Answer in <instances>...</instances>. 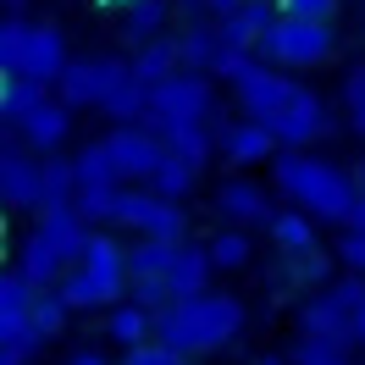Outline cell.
<instances>
[{
  "mask_svg": "<svg viewBox=\"0 0 365 365\" xmlns=\"http://www.w3.org/2000/svg\"><path fill=\"white\" fill-rule=\"evenodd\" d=\"M100 6H122V11H128V6H138V0H100Z\"/></svg>",
  "mask_w": 365,
  "mask_h": 365,
  "instance_id": "44",
  "label": "cell"
},
{
  "mask_svg": "<svg viewBox=\"0 0 365 365\" xmlns=\"http://www.w3.org/2000/svg\"><path fill=\"white\" fill-rule=\"evenodd\" d=\"M56 205H78V166L61 155L45 160V210H56Z\"/></svg>",
  "mask_w": 365,
  "mask_h": 365,
  "instance_id": "29",
  "label": "cell"
},
{
  "mask_svg": "<svg viewBox=\"0 0 365 365\" xmlns=\"http://www.w3.org/2000/svg\"><path fill=\"white\" fill-rule=\"evenodd\" d=\"M72 67L61 28L28 23V17H6L0 23V72L6 78H34V83H61V72Z\"/></svg>",
  "mask_w": 365,
  "mask_h": 365,
  "instance_id": "4",
  "label": "cell"
},
{
  "mask_svg": "<svg viewBox=\"0 0 365 365\" xmlns=\"http://www.w3.org/2000/svg\"><path fill=\"white\" fill-rule=\"evenodd\" d=\"M122 365H188V354L166 349V343H144V349H128Z\"/></svg>",
  "mask_w": 365,
  "mask_h": 365,
  "instance_id": "32",
  "label": "cell"
},
{
  "mask_svg": "<svg viewBox=\"0 0 365 365\" xmlns=\"http://www.w3.org/2000/svg\"><path fill=\"white\" fill-rule=\"evenodd\" d=\"M277 28V11H272V0H244L238 11H232L227 23H222V39H227L238 56H250V50L266 45V34Z\"/></svg>",
  "mask_w": 365,
  "mask_h": 365,
  "instance_id": "18",
  "label": "cell"
},
{
  "mask_svg": "<svg viewBox=\"0 0 365 365\" xmlns=\"http://www.w3.org/2000/svg\"><path fill=\"white\" fill-rule=\"evenodd\" d=\"M210 111H216V89H210L205 72H172L166 83H155L150 89V116H144V128L150 133H172V128H188V122H210Z\"/></svg>",
  "mask_w": 365,
  "mask_h": 365,
  "instance_id": "6",
  "label": "cell"
},
{
  "mask_svg": "<svg viewBox=\"0 0 365 365\" xmlns=\"http://www.w3.org/2000/svg\"><path fill=\"white\" fill-rule=\"evenodd\" d=\"M166 150L182 160H194V166H205L210 150H216V133H210V122H188V128H172L166 133Z\"/></svg>",
  "mask_w": 365,
  "mask_h": 365,
  "instance_id": "28",
  "label": "cell"
},
{
  "mask_svg": "<svg viewBox=\"0 0 365 365\" xmlns=\"http://www.w3.org/2000/svg\"><path fill=\"white\" fill-rule=\"evenodd\" d=\"M56 294L67 299L72 310H100V304H106V294L94 288V277L83 272V266H72V272L61 277V282H56Z\"/></svg>",
  "mask_w": 365,
  "mask_h": 365,
  "instance_id": "31",
  "label": "cell"
},
{
  "mask_svg": "<svg viewBox=\"0 0 365 365\" xmlns=\"http://www.w3.org/2000/svg\"><path fill=\"white\" fill-rule=\"evenodd\" d=\"M182 67L188 72H205V78H222V67H227L232 45L222 39V23H182Z\"/></svg>",
  "mask_w": 365,
  "mask_h": 365,
  "instance_id": "16",
  "label": "cell"
},
{
  "mask_svg": "<svg viewBox=\"0 0 365 365\" xmlns=\"http://www.w3.org/2000/svg\"><path fill=\"white\" fill-rule=\"evenodd\" d=\"M343 100H349V111H354V106H365V61H354V67H349V78H343Z\"/></svg>",
  "mask_w": 365,
  "mask_h": 365,
  "instance_id": "37",
  "label": "cell"
},
{
  "mask_svg": "<svg viewBox=\"0 0 365 365\" xmlns=\"http://www.w3.org/2000/svg\"><path fill=\"white\" fill-rule=\"evenodd\" d=\"M332 50H338V34L332 23H310V17H277V28L266 34V45H260V61L266 67H321V61H332Z\"/></svg>",
  "mask_w": 365,
  "mask_h": 365,
  "instance_id": "7",
  "label": "cell"
},
{
  "mask_svg": "<svg viewBox=\"0 0 365 365\" xmlns=\"http://www.w3.org/2000/svg\"><path fill=\"white\" fill-rule=\"evenodd\" d=\"M166 17H172L166 0H138V6H128V17H122V39L128 45H150V39H160Z\"/></svg>",
  "mask_w": 365,
  "mask_h": 365,
  "instance_id": "25",
  "label": "cell"
},
{
  "mask_svg": "<svg viewBox=\"0 0 365 365\" xmlns=\"http://www.w3.org/2000/svg\"><path fill=\"white\" fill-rule=\"evenodd\" d=\"M89 238L94 232H89V222L78 216V205L39 210L34 227L23 232V244H17V272H23L34 288H56V282L83 260Z\"/></svg>",
  "mask_w": 365,
  "mask_h": 365,
  "instance_id": "2",
  "label": "cell"
},
{
  "mask_svg": "<svg viewBox=\"0 0 365 365\" xmlns=\"http://www.w3.org/2000/svg\"><path fill=\"white\" fill-rule=\"evenodd\" d=\"M288 272L299 277V282H321V277H327V255H288Z\"/></svg>",
  "mask_w": 365,
  "mask_h": 365,
  "instance_id": "35",
  "label": "cell"
},
{
  "mask_svg": "<svg viewBox=\"0 0 365 365\" xmlns=\"http://www.w3.org/2000/svg\"><path fill=\"white\" fill-rule=\"evenodd\" d=\"M205 250H210V266H216V272H244V266L255 260L250 232H238V227H222V232L205 244Z\"/></svg>",
  "mask_w": 365,
  "mask_h": 365,
  "instance_id": "26",
  "label": "cell"
},
{
  "mask_svg": "<svg viewBox=\"0 0 365 365\" xmlns=\"http://www.w3.org/2000/svg\"><path fill=\"white\" fill-rule=\"evenodd\" d=\"M210 210H216L227 227H238V232H250V227H272V222H277L272 194H266L260 182H250V178H227L222 188H216Z\"/></svg>",
  "mask_w": 365,
  "mask_h": 365,
  "instance_id": "12",
  "label": "cell"
},
{
  "mask_svg": "<svg viewBox=\"0 0 365 365\" xmlns=\"http://www.w3.org/2000/svg\"><path fill=\"white\" fill-rule=\"evenodd\" d=\"M349 232H365V188H360V200H354V210H349V222H343Z\"/></svg>",
  "mask_w": 365,
  "mask_h": 365,
  "instance_id": "39",
  "label": "cell"
},
{
  "mask_svg": "<svg viewBox=\"0 0 365 365\" xmlns=\"http://www.w3.org/2000/svg\"><path fill=\"white\" fill-rule=\"evenodd\" d=\"M172 72H182V39L178 34H160V39H150V45H138V56H133V78L138 83H166Z\"/></svg>",
  "mask_w": 365,
  "mask_h": 365,
  "instance_id": "20",
  "label": "cell"
},
{
  "mask_svg": "<svg viewBox=\"0 0 365 365\" xmlns=\"http://www.w3.org/2000/svg\"><path fill=\"white\" fill-rule=\"evenodd\" d=\"M216 150L232 160V166H260V160H272L282 144H277V133L272 128H260V122H222L216 128Z\"/></svg>",
  "mask_w": 365,
  "mask_h": 365,
  "instance_id": "15",
  "label": "cell"
},
{
  "mask_svg": "<svg viewBox=\"0 0 365 365\" xmlns=\"http://www.w3.org/2000/svg\"><path fill=\"white\" fill-rule=\"evenodd\" d=\"M238 6H244V0H205V11L216 17V23H227V17L238 11Z\"/></svg>",
  "mask_w": 365,
  "mask_h": 365,
  "instance_id": "38",
  "label": "cell"
},
{
  "mask_svg": "<svg viewBox=\"0 0 365 365\" xmlns=\"http://www.w3.org/2000/svg\"><path fill=\"white\" fill-rule=\"evenodd\" d=\"M6 133H17L28 144V150H61L72 133V106H61V100H45L34 116H23L17 128H6Z\"/></svg>",
  "mask_w": 365,
  "mask_h": 365,
  "instance_id": "17",
  "label": "cell"
},
{
  "mask_svg": "<svg viewBox=\"0 0 365 365\" xmlns=\"http://www.w3.org/2000/svg\"><path fill=\"white\" fill-rule=\"evenodd\" d=\"M255 365H294V360H277V354H266V360H255Z\"/></svg>",
  "mask_w": 365,
  "mask_h": 365,
  "instance_id": "43",
  "label": "cell"
},
{
  "mask_svg": "<svg viewBox=\"0 0 365 365\" xmlns=\"http://www.w3.org/2000/svg\"><path fill=\"white\" fill-rule=\"evenodd\" d=\"M354 338L365 343V304H360V316H354Z\"/></svg>",
  "mask_w": 365,
  "mask_h": 365,
  "instance_id": "42",
  "label": "cell"
},
{
  "mask_svg": "<svg viewBox=\"0 0 365 365\" xmlns=\"http://www.w3.org/2000/svg\"><path fill=\"white\" fill-rule=\"evenodd\" d=\"M45 100H50L45 83H34V78H6V89H0V116H6V128H17L23 116H34Z\"/></svg>",
  "mask_w": 365,
  "mask_h": 365,
  "instance_id": "23",
  "label": "cell"
},
{
  "mask_svg": "<svg viewBox=\"0 0 365 365\" xmlns=\"http://www.w3.org/2000/svg\"><path fill=\"white\" fill-rule=\"evenodd\" d=\"M360 6H365V0H360Z\"/></svg>",
  "mask_w": 365,
  "mask_h": 365,
  "instance_id": "45",
  "label": "cell"
},
{
  "mask_svg": "<svg viewBox=\"0 0 365 365\" xmlns=\"http://www.w3.org/2000/svg\"><path fill=\"white\" fill-rule=\"evenodd\" d=\"M194 182H200V166H194V160H182V155H166V166L155 172V182H150V188H155L160 200L182 205V200L194 194Z\"/></svg>",
  "mask_w": 365,
  "mask_h": 365,
  "instance_id": "27",
  "label": "cell"
},
{
  "mask_svg": "<svg viewBox=\"0 0 365 365\" xmlns=\"http://www.w3.org/2000/svg\"><path fill=\"white\" fill-rule=\"evenodd\" d=\"M294 365H349V360H343V349H327V343H299Z\"/></svg>",
  "mask_w": 365,
  "mask_h": 365,
  "instance_id": "36",
  "label": "cell"
},
{
  "mask_svg": "<svg viewBox=\"0 0 365 365\" xmlns=\"http://www.w3.org/2000/svg\"><path fill=\"white\" fill-rule=\"evenodd\" d=\"M349 266V277H365V232H349L343 227V238H338V250H332Z\"/></svg>",
  "mask_w": 365,
  "mask_h": 365,
  "instance_id": "33",
  "label": "cell"
},
{
  "mask_svg": "<svg viewBox=\"0 0 365 365\" xmlns=\"http://www.w3.org/2000/svg\"><path fill=\"white\" fill-rule=\"evenodd\" d=\"M338 0H282V17H310V23H332Z\"/></svg>",
  "mask_w": 365,
  "mask_h": 365,
  "instance_id": "34",
  "label": "cell"
},
{
  "mask_svg": "<svg viewBox=\"0 0 365 365\" xmlns=\"http://www.w3.org/2000/svg\"><path fill=\"white\" fill-rule=\"evenodd\" d=\"M78 266H83V272L94 277V288L106 294V304H111V310L122 304V294L133 288V272H128V250L116 244L111 232H94V238H89V250H83V260H78Z\"/></svg>",
  "mask_w": 365,
  "mask_h": 365,
  "instance_id": "13",
  "label": "cell"
},
{
  "mask_svg": "<svg viewBox=\"0 0 365 365\" xmlns=\"http://www.w3.org/2000/svg\"><path fill=\"white\" fill-rule=\"evenodd\" d=\"M272 178H277V194L294 210H304L310 222H349V210L360 200V188L349 182L343 166H332V160H321V155H304V150L277 155Z\"/></svg>",
  "mask_w": 365,
  "mask_h": 365,
  "instance_id": "1",
  "label": "cell"
},
{
  "mask_svg": "<svg viewBox=\"0 0 365 365\" xmlns=\"http://www.w3.org/2000/svg\"><path fill=\"white\" fill-rule=\"evenodd\" d=\"M365 304V277H343L332 288H321L316 299L299 304V338L304 343H327V349H343L354 338V316Z\"/></svg>",
  "mask_w": 365,
  "mask_h": 365,
  "instance_id": "5",
  "label": "cell"
},
{
  "mask_svg": "<svg viewBox=\"0 0 365 365\" xmlns=\"http://www.w3.org/2000/svg\"><path fill=\"white\" fill-rule=\"evenodd\" d=\"M106 150H111L122 182H133V188H150L155 172L166 166V155H172L166 138L150 133V128H111V133H106Z\"/></svg>",
  "mask_w": 365,
  "mask_h": 365,
  "instance_id": "9",
  "label": "cell"
},
{
  "mask_svg": "<svg viewBox=\"0 0 365 365\" xmlns=\"http://www.w3.org/2000/svg\"><path fill=\"white\" fill-rule=\"evenodd\" d=\"M349 116H354V128H360V138H365V106H354Z\"/></svg>",
  "mask_w": 365,
  "mask_h": 365,
  "instance_id": "41",
  "label": "cell"
},
{
  "mask_svg": "<svg viewBox=\"0 0 365 365\" xmlns=\"http://www.w3.org/2000/svg\"><path fill=\"white\" fill-rule=\"evenodd\" d=\"M67 316H72V304L56 288H39V299H34V327H39V338H61L67 332Z\"/></svg>",
  "mask_w": 365,
  "mask_h": 365,
  "instance_id": "30",
  "label": "cell"
},
{
  "mask_svg": "<svg viewBox=\"0 0 365 365\" xmlns=\"http://www.w3.org/2000/svg\"><path fill=\"white\" fill-rule=\"evenodd\" d=\"M0 200L6 210H45V160L28 155V144L11 133L0 150Z\"/></svg>",
  "mask_w": 365,
  "mask_h": 365,
  "instance_id": "10",
  "label": "cell"
},
{
  "mask_svg": "<svg viewBox=\"0 0 365 365\" xmlns=\"http://www.w3.org/2000/svg\"><path fill=\"white\" fill-rule=\"evenodd\" d=\"M210 272H216V266H210V250L194 244V238H182L166 288H172V299H200V294H210Z\"/></svg>",
  "mask_w": 365,
  "mask_h": 365,
  "instance_id": "19",
  "label": "cell"
},
{
  "mask_svg": "<svg viewBox=\"0 0 365 365\" xmlns=\"http://www.w3.org/2000/svg\"><path fill=\"white\" fill-rule=\"evenodd\" d=\"M67 365H106V360H100V354H89V349H83V354H72Z\"/></svg>",
  "mask_w": 365,
  "mask_h": 365,
  "instance_id": "40",
  "label": "cell"
},
{
  "mask_svg": "<svg viewBox=\"0 0 365 365\" xmlns=\"http://www.w3.org/2000/svg\"><path fill=\"white\" fill-rule=\"evenodd\" d=\"M106 338L122 343V349H144V343H155V316L144 304H133V299H122L106 316Z\"/></svg>",
  "mask_w": 365,
  "mask_h": 365,
  "instance_id": "21",
  "label": "cell"
},
{
  "mask_svg": "<svg viewBox=\"0 0 365 365\" xmlns=\"http://www.w3.org/2000/svg\"><path fill=\"white\" fill-rule=\"evenodd\" d=\"M244 332V299L232 294H200V299H178L166 316H155V343L178 349V354H216Z\"/></svg>",
  "mask_w": 365,
  "mask_h": 365,
  "instance_id": "3",
  "label": "cell"
},
{
  "mask_svg": "<svg viewBox=\"0 0 365 365\" xmlns=\"http://www.w3.org/2000/svg\"><path fill=\"white\" fill-rule=\"evenodd\" d=\"M266 232H272V244L282 255H310L316 250V222H310L304 210H277V222Z\"/></svg>",
  "mask_w": 365,
  "mask_h": 365,
  "instance_id": "24",
  "label": "cell"
},
{
  "mask_svg": "<svg viewBox=\"0 0 365 365\" xmlns=\"http://www.w3.org/2000/svg\"><path fill=\"white\" fill-rule=\"evenodd\" d=\"M172 260H178L172 238H138L133 250H128V272H133V282H166Z\"/></svg>",
  "mask_w": 365,
  "mask_h": 365,
  "instance_id": "22",
  "label": "cell"
},
{
  "mask_svg": "<svg viewBox=\"0 0 365 365\" xmlns=\"http://www.w3.org/2000/svg\"><path fill=\"white\" fill-rule=\"evenodd\" d=\"M272 133H277L282 150H304V144H316V138L327 133V100H321L316 89H304V83H299L294 106L272 122Z\"/></svg>",
  "mask_w": 365,
  "mask_h": 365,
  "instance_id": "14",
  "label": "cell"
},
{
  "mask_svg": "<svg viewBox=\"0 0 365 365\" xmlns=\"http://www.w3.org/2000/svg\"><path fill=\"white\" fill-rule=\"evenodd\" d=\"M128 78H133V61H122V56H78L56 89H61V106L72 111H106Z\"/></svg>",
  "mask_w": 365,
  "mask_h": 365,
  "instance_id": "8",
  "label": "cell"
},
{
  "mask_svg": "<svg viewBox=\"0 0 365 365\" xmlns=\"http://www.w3.org/2000/svg\"><path fill=\"white\" fill-rule=\"evenodd\" d=\"M182 205L172 200H160L155 188H122V200H116V227H133L138 238H172L182 244Z\"/></svg>",
  "mask_w": 365,
  "mask_h": 365,
  "instance_id": "11",
  "label": "cell"
}]
</instances>
